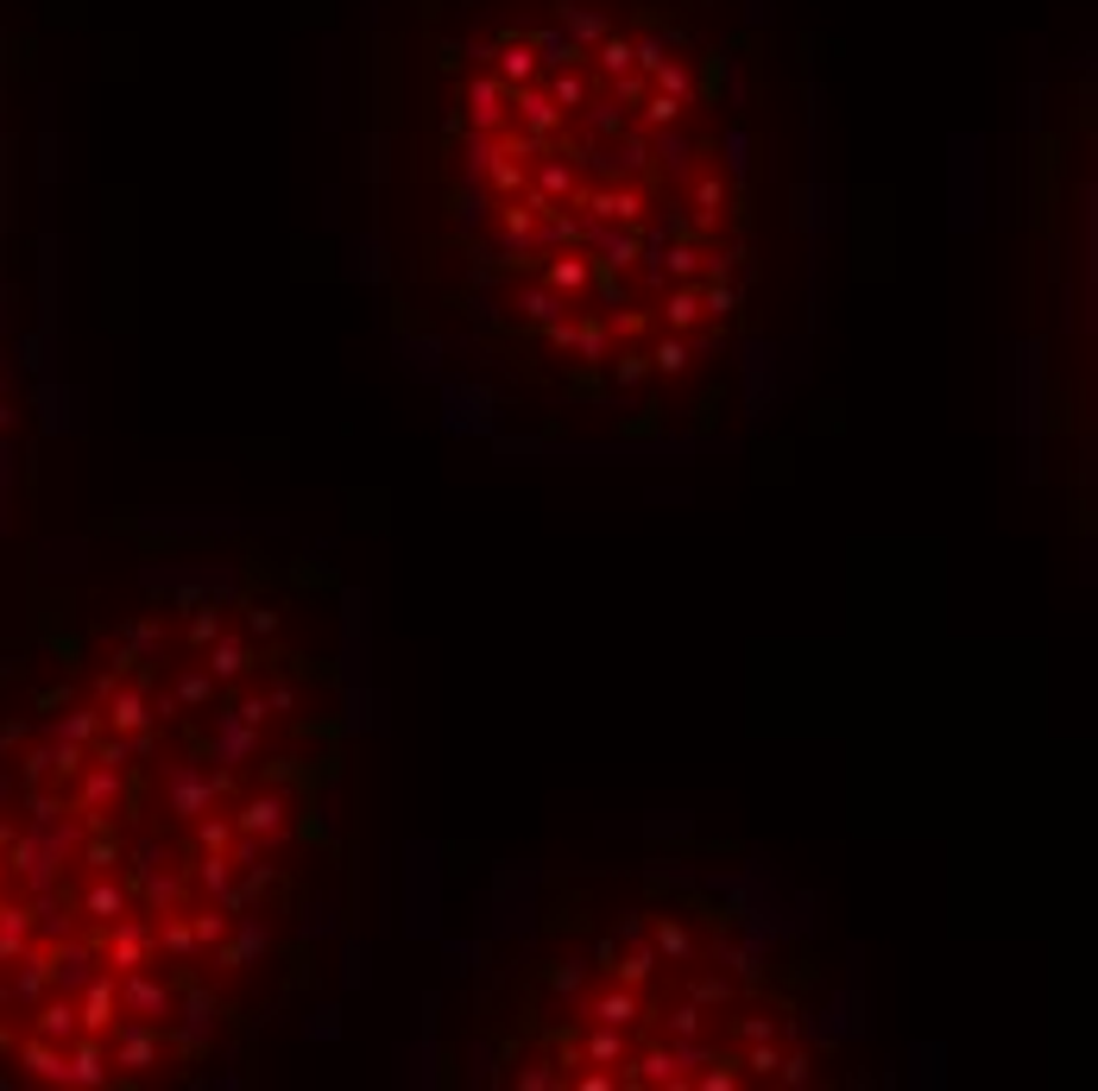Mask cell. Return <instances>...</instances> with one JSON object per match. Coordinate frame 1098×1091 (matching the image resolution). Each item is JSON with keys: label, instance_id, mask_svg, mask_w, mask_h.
I'll use <instances>...</instances> for the list:
<instances>
[{"label": "cell", "instance_id": "6da1fadb", "mask_svg": "<svg viewBox=\"0 0 1098 1091\" xmlns=\"http://www.w3.org/2000/svg\"><path fill=\"white\" fill-rule=\"evenodd\" d=\"M405 934L411 940L442 934V852L430 839L411 845V864H405Z\"/></svg>", "mask_w": 1098, "mask_h": 1091}, {"label": "cell", "instance_id": "7a4b0ae2", "mask_svg": "<svg viewBox=\"0 0 1098 1091\" xmlns=\"http://www.w3.org/2000/svg\"><path fill=\"white\" fill-rule=\"evenodd\" d=\"M221 1015H228V1003H221L209 984H197V972H190L183 984H177V1010H171V1022H164V1041H171V1053L197 1060V1053L216 1041Z\"/></svg>", "mask_w": 1098, "mask_h": 1091}, {"label": "cell", "instance_id": "3957f363", "mask_svg": "<svg viewBox=\"0 0 1098 1091\" xmlns=\"http://www.w3.org/2000/svg\"><path fill=\"white\" fill-rule=\"evenodd\" d=\"M228 795H234V770H216V763H197V758H183V763L164 770V814L183 820V827L197 814H209V808L228 801Z\"/></svg>", "mask_w": 1098, "mask_h": 1091}, {"label": "cell", "instance_id": "277c9868", "mask_svg": "<svg viewBox=\"0 0 1098 1091\" xmlns=\"http://www.w3.org/2000/svg\"><path fill=\"white\" fill-rule=\"evenodd\" d=\"M152 934H158V915H146V909H127V915H114L108 928H96V959H101V972H133V965H152Z\"/></svg>", "mask_w": 1098, "mask_h": 1091}, {"label": "cell", "instance_id": "5b68a950", "mask_svg": "<svg viewBox=\"0 0 1098 1091\" xmlns=\"http://www.w3.org/2000/svg\"><path fill=\"white\" fill-rule=\"evenodd\" d=\"M114 997H120V1015H139V1022H171L177 1010V978L158 972V959L152 965H133V972H120L114 978Z\"/></svg>", "mask_w": 1098, "mask_h": 1091}, {"label": "cell", "instance_id": "8992f818", "mask_svg": "<svg viewBox=\"0 0 1098 1091\" xmlns=\"http://www.w3.org/2000/svg\"><path fill=\"white\" fill-rule=\"evenodd\" d=\"M164 1053H171V1041H164V1029H158V1022L120 1015L114 1029H108V1060H114L120 1072H133V1079L158 1072V1067H164Z\"/></svg>", "mask_w": 1098, "mask_h": 1091}, {"label": "cell", "instance_id": "52a82bcc", "mask_svg": "<svg viewBox=\"0 0 1098 1091\" xmlns=\"http://www.w3.org/2000/svg\"><path fill=\"white\" fill-rule=\"evenodd\" d=\"M1017 404H1022V449H1029V480H1036V454H1041V417H1048V348L1041 341H1022V386H1017Z\"/></svg>", "mask_w": 1098, "mask_h": 1091}, {"label": "cell", "instance_id": "ba28073f", "mask_svg": "<svg viewBox=\"0 0 1098 1091\" xmlns=\"http://www.w3.org/2000/svg\"><path fill=\"white\" fill-rule=\"evenodd\" d=\"M259 751H266V732L247 725L234 707H216V720H209V758H216L221 770H247Z\"/></svg>", "mask_w": 1098, "mask_h": 1091}, {"label": "cell", "instance_id": "9c48e42d", "mask_svg": "<svg viewBox=\"0 0 1098 1091\" xmlns=\"http://www.w3.org/2000/svg\"><path fill=\"white\" fill-rule=\"evenodd\" d=\"M266 947H272V928H266V915L240 909V915L228 921V934H221L216 947H209V953H216L221 972H247V965H253V959L266 953Z\"/></svg>", "mask_w": 1098, "mask_h": 1091}, {"label": "cell", "instance_id": "30bf717a", "mask_svg": "<svg viewBox=\"0 0 1098 1091\" xmlns=\"http://www.w3.org/2000/svg\"><path fill=\"white\" fill-rule=\"evenodd\" d=\"M114 1085V1060H108V1041L101 1034H77L63 1048V1091H108Z\"/></svg>", "mask_w": 1098, "mask_h": 1091}, {"label": "cell", "instance_id": "8fae6325", "mask_svg": "<svg viewBox=\"0 0 1098 1091\" xmlns=\"http://www.w3.org/2000/svg\"><path fill=\"white\" fill-rule=\"evenodd\" d=\"M234 827L240 833H253V839H266V845H278V839L291 833V795H285V789H259V795H247L240 801V814H234Z\"/></svg>", "mask_w": 1098, "mask_h": 1091}, {"label": "cell", "instance_id": "7c38bea8", "mask_svg": "<svg viewBox=\"0 0 1098 1091\" xmlns=\"http://www.w3.org/2000/svg\"><path fill=\"white\" fill-rule=\"evenodd\" d=\"M70 909H77V934H82V921H89V928H108L114 915H127V909H133V883H114V871H101V878L89 883Z\"/></svg>", "mask_w": 1098, "mask_h": 1091}, {"label": "cell", "instance_id": "4fadbf2b", "mask_svg": "<svg viewBox=\"0 0 1098 1091\" xmlns=\"http://www.w3.org/2000/svg\"><path fill=\"white\" fill-rule=\"evenodd\" d=\"M612 1072H619V1085H631V1091H645V1085H682V1079H688L669 1041H663V1048H645V1053H626Z\"/></svg>", "mask_w": 1098, "mask_h": 1091}, {"label": "cell", "instance_id": "5bb4252c", "mask_svg": "<svg viewBox=\"0 0 1098 1091\" xmlns=\"http://www.w3.org/2000/svg\"><path fill=\"white\" fill-rule=\"evenodd\" d=\"M120 1022V997H114V972H96L89 984L77 991V1034H101Z\"/></svg>", "mask_w": 1098, "mask_h": 1091}, {"label": "cell", "instance_id": "9a60e30c", "mask_svg": "<svg viewBox=\"0 0 1098 1091\" xmlns=\"http://www.w3.org/2000/svg\"><path fill=\"white\" fill-rule=\"evenodd\" d=\"M202 669L216 675V688L240 682V675L253 669V643H247V638H228V631H221V638L209 643V650H202Z\"/></svg>", "mask_w": 1098, "mask_h": 1091}, {"label": "cell", "instance_id": "2e32d148", "mask_svg": "<svg viewBox=\"0 0 1098 1091\" xmlns=\"http://www.w3.org/2000/svg\"><path fill=\"white\" fill-rule=\"evenodd\" d=\"M588 1015H593V1022H607V1029H626L631 1034L638 1022H645V997L631 991V984H612V991H600L588 1003Z\"/></svg>", "mask_w": 1098, "mask_h": 1091}, {"label": "cell", "instance_id": "e0dca14e", "mask_svg": "<svg viewBox=\"0 0 1098 1091\" xmlns=\"http://www.w3.org/2000/svg\"><path fill=\"white\" fill-rule=\"evenodd\" d=\"M511 310L525 316L530 329H549V322H562V316H575V297L549 291V284H525V291L511 297Z\"/></svg>", "mask_w": 1098, "mask_h": 1091}, {"label": "cell", "instance_id": "ac0fdd59", "mask_svg": "<svg viewBox=\"0 0 1098 1091\" xmlns=\"http://www.w3.org/2000/svg\"><path fill=\"white\" fill-rule=\"evenodd\" d=\"M133 897L146 902V915H164V909H183V897H190V878H177V871H146V878H133Z\"/></svg>", "mask_w": 1098, "mask_h": 1091}, {"label": "cell", "instance_id": "d6986e66", "mask_svg": "<svg viewBox=\"0 0 1098 1091\" xmlns=\"http://www.w3.org/2000/svg\"><path fill=\"white\" fill-rule=\"evenodd\" d=\"M449 429H480V436H492V391L487 386H449Z\"/></svg>", "mask_w": 1098, "mask_h": 1091}, {"label": "cell", "instance_id": "ffe728a7", "mask_svg": "<svg viewBox=\"0 0 1098 1091\" xmlns=\"http://www.w3.org/2000/svg\"><path fill=\"white\" fill-rule=\"evenodd\" d=\"M449 221H455V234H480V228L492 221L487 183H455L449 190Z\"/></svg>", "mask_w": 1098, "mask_h": 1091}, {"label": "cell", "instance_id": "44dd1931", "mask_svg": "<svg viewBox=\"0 0 1098 1091\" xmlns=\"http://www.w3.org/2000/svg\"><path fill=\"white\" fill-rule=\"evenodd\" d=\"M588 278H593V253H581V247H562V253H549V266H543V284L562 291V297L588 291Z\"/></svg>", "mask_w": 1098, "mask_h": 1091}, {"label": "cell", "instance_id": "7402d4cb", "mask_svg": "<svg viewBox=\"0 0 1098 1091\" xmlns=\"http://www.w3.org/2000/svg\"><path fill=\"white\" fill-rule=\"evenodd\" d=\"M190 883H197L209 902H221L228 890H234V858H228V852H197V864H190Z\"/></svg>", "mask_w": 1098, "mask_h": 1091}, {"label": "cell", "instance_id": "603a6c76", "mask_svg": "<svg viewBox=\"0 0 1098 1091\" xmlns=\"http://www.w3.org/2000/svg\"><path fill=\"white\" fill-rule=\"evenodd\" d=\"M650 947H657V959H669V965L695 959V934H688V921H682V915H657V928H650Z\"/></svg>", "mask_w": 1098, "mask_h": 1091}, {"label": "cell", "instance_id": "cb8c5ba5", "mask_svg": "<svg viewBox=\"0 0 1098 1091\" xmlns=\"http://www.w3.org/2000/svg\"><path fill=\"white\" fill-rule=\"evenodd\" d=\"M626 1053H631L626 1029H607V1022H593V1034L581 1041V1067H619Z\"/></svg>", "mask_w": 1098, "mask_h": 1091}, {"label": "cell", "instance_id": "d4e9b609", "mask_svg": "<svg viewBox=\"0 0 1098 1091\" xmlns=\"http://www.w3.org/2000/svg\"><path fill=\"white\" fill-rule=\"evenodd\" d=\"M569 353L581 360V367H607V353H612V329L600 322V316H588V322H575V341Z\"/></svg>", "mask_w": 1098, "mask_h": 1091}, {"label": "cell", "instance_id": "484cf974", "mask_svg": "<svg viewBox=\"0 0 1098 1091\" xmlns=\"http://www.w3.org/2000/svg\"><path fill=\"white\" fill-rule=\"evenodd\" d=\"M657 965H663V959H657V947H645V940H631V953H619V959H612V978H619V984H631V991H645L650 978H657Z\"/></svg>", "mask_w": 1098, "mask_h": 1091}, {"label": "cell", "instance_id": "4316f807", "mask_svg": "<svg viewBox=\"0 0 1098 1091\" xmlns=\"http://www.w3.org/2000/svg\"><path fill=\"white\" fill-rule=\"evenodd\" d=\"M663 322H669V334H688L701 322V291H695V284H676V291L663 297Z\"/></svg>", "mask_w": 1098, "mask_h": 1091}, {"label": "cell", "instance_id": "83f0119b", "mask_svg": "<svg viewBox=\"0 0 1098 1091\" xmlns=\"http://www.w3.org/2000/svg\"><path fill=\"white\" fill-rule=\"evenodd\" d=\"M221 612H228L221 600H197V605H190V650H209V643L228 631V619H221Z\"/></svg>", "mask_w": 1098, "mask_h": 1091}, {"label": "cell", "instance_id": "f1b7e54d", "mask_svg": "<svg viewBox=\"0 0 1098 1091\" xmlns=\"http://www.w3.org/2000/svg\"><path fill=\"white\" fill-rule=\"evenodd\" d=\"M171 694H177V707H216V675H209L202 663H190L171 682Z\"/></svg>", "mask_w": 1098, "mask_h": 1091}, {"label": "cell", "instance_id": "f546056e", "mask_svg": "<svg viewBox=\"0 0 1098 1091\" xmlns=\"http://www.w3.org/2000/svg\"><path fill=\"white\" fill-rule=\"evenodd\" d=\"M190 827H197V852H228V845H234V833H240L234 814H216V808H209V814H197Z\"/></svg>", "mask_w": 1098, "mask_h": 1091}, {"label": "cell", "instance_id": "4dcf8cb0", "mask_svg": "<svg viewBox=\"0 0 1098 1091\" xmlns=\"http://www.w3.org/2000/svg\"><path fill=\"white\" fill-rule=\"evenodd\" d=\"M120 643H133V650H139V657H146V663H158L152 650H158V643H164V612H146V619H127V631H120Z\"/></svg>", "mask_w": 1098, "mask_h": 1091}, {"label": "cell", "instance_id": "1f68e13d", "mask_svg": "<svg viewBox=\"0 0 1098 1091\" xmlns=\"http://www.w3.org/2000/svg\"><path fill=\"white\" fill-rule=\"evenodd\" d=\"M688 360H695V348H688L682 334H663L657 348H650V372H663V379H676V372H688Z\"/></svg>", "mask_w": 1098, "mask_h": 1091}, {"label": "cell", "instance_id": "d6a6232c", "mask_svg": "<svg viewBox=\"0 0 1098 1091\" xmlns=\"http://www.w3.org/2000/svg\"><path fill=\"white\" fill-rule=\"evenodd\" d=\"M777 1060H783L777 1041H739V1072H746V1079H770Z\"/></svg>", "mask_w": 1098, "mask_h": 1091}, {"label": "cell", "instance_id": "836d02e7", "mask_svg": "<svg viewBox=\"0 0 1098 1091\" xmlns=\"http://www.w3.org/2000/svg\"><path fill=\"white\" fill-rule=\"evenodd\" d=\"M732 310H739V284H732V278H707V284H701V316L726 322Z\"/></svg>", "mask_w": 1098, "mask_h": 1091}, {"label": "cell", "instance_id": "e575fe53", "mask_svg": "<svg viewBox=\"0 0 1098 1091\" xmlns=\"http://www.w3.org/2000/svg\"><path fill=\"white\" fill-rule=\"evenodd\" d=\"M511 1079H518V1091H562V1085H569L556 1060H525V1067L511 1072Z\"/></svg>", "mask_w": 1098, "mask_h": 1091}, {"label": "cell", "instance_id": "d590c367", "mask_svg": "<svg viewBox=\"0 0 1098 1091\" xmlns=\"http://www.w3.org/2000/svg\"><path fill=\"white\" fill-rule=\"evenodd\" d=\"M240 871H247V878H240L234 890H240V902H247V909H253L259 897H272V883H278V864H266V858H253V864H240Z\"/></svg>", "mask_w": 1098, "mask_h": 1091}, {"label": "cell", "instance_id": "8d00e7d4", "mask_svg": "<svg viewBox=\"0 0 1098 1091\" xmlns=\"http://www.w3.org/2000/svg\"><path fill=\"white\" fill-rule=\"evenodd\" d=\"M770 1079H777V1085H789V1091L815 1085V1053H808V1048L783 1053V1060H777V1072H770Z\"/></svg>", "mask_w": 1098, "mask_h": 1091}, {"label": "cell", "instance_id": "74e56055", "mask_svg": "<svg viewBox=\"0 0 1098 1091\" xmlns=\"http://www.w3.org/2000/svg\"><path fill=\"white\" fill-rule=\"evenodd\" d=\"M588 972H593L588 959H556V965H549V991H556V997H581Z\"/></svg>", "mask_w": 1098, "mask_h": 1091}, {"label": "cell", "instance_id": "f35d334b", "mask_svg": "<svg viewBox=\"0 0 1098 1091\" xmlns=\"http://www.w3.org/2000/svg\"><path fill=\"white\" fill-rule=\"evenodd\" d=\"M657 266H663V272H676V278H695V272H701V247H695V240H669L663 253H657Z\"/></svg>", "mask_w": 1098, "mask_h": 1091}, {"label": "cell", "instance_id": "ab89813d", "mask_svg": "<svg viewBox=\"0 0 1098 1091\" xmlns=\"http://www.w3.org/2000/svg\"><path fill=\"white\" fill-rule=\"evenodd\" d=\"M228 921H234V915H228V909H216V902H209V909H190V928H197V947H202V953H209L221 934H228Z\"/></svg>", "mask_w": 1098, "mask_h": 1091}, {"label": "cell", "instance_id": "60d3db41", "mask_svg": "<svg viewBox=\"0 0 1098 1091\" xmlns=\"http://www.w3.org/2000/svg\"><path fill=\"white\" fill-rule=\"evenodd\" d=\"M607 367H612V379H619V386H638V379L650 372V353L645 348H619V353H607Z\"/></svg>", "mask_w": 1098, "mask_h": 1091}, {"label": "cell", "instance_id": "b9f144b4", "mask_svg": "<svg viewBox=\"0 0 1098 1091\" xmlns=\"http://www.w3.org/2000/svg\"><path fill=\"white\" fill-rule=\"evenodd\" d=\"M688 997H695L701 1010H726V1003H732V984H726L720 972H701L695 984H688Z\"/></svg>", "mask_w": 1098, "mask_h": 1091}, {"label": "cell", "instance_id": "7bdbcfd3", "mask_svg": "<svg viewBox=\"0 0 1098 1091\" xmlns=\"http://www.w3.org/2000/svg\"><path fill=\"white\" fill-rule=\"evenodd\" d=\"M701 1029H707V1010L695 1003V997L669 1010V1041H688V1034H701Z\"/></svg>", "mask_w": 1098, "mask_h": 1091}, {"label": "cell", "instance_id": "ee69618b", "mask_svg": "<svg viewBox=\"0 0 1098 1091\" xmlns=\"http://www.w3.org/2000/svg\"><path fill=\"white\" fill-rule=\"evenodd\" d=\"M588 284H593V297H600L607 310H626V278H619V272H607V266H593V278H588Z\"/></svg>", "mask_w": 1098, "mask_h": 1091}, {"label": "cell", "instance_id": "f6af8a7d", "mask_svg": "<svg viewBox=\"0 0 1098 1091\" xmlns=\"http://www.w3.org/2000/svg\"><path fill=\"white\" fill-rule=\"evenodd\" d=\"M303 1034H310V1041H341V1010H335V1003H322V1010H310V1022H303Z\"/></svg>", "mask_w": 1098, "mask_h": 1091}, {"label": "cell", "instance_id": "bcb514c9", "mask_svg": "<svg viewBox=\"0 0 1098 1091\" xmlns=\"http://www.w3.org/2000/svg\"><path fill=\"white\" fill-rule=\"evenodd\" d=\"M941 1060H947V1053L935 1048V1041H928V1048H916V1085H928V1091L941 1085V1079H947V1072H941Z\"/></svg>", "mask_w": 1098, "mask_h": 1091}, {"label": "cell", "instance_id": "7dc6e473", "mask_svg": "<svg viewBox=\"0 0 1098 1091\" xmlns=\"http://www.w3.org/2000/svg\"><path fill=\"white\" fill-rule=\"evenodd\" d=\"M449 959H455V972H480L487 965V940H449Z\"/></svg>", "mask_w": 1098, "mask_h": 1091}, {"label": "cell", "instance_id": "c3c4849f", "mask_svg": "<svg viewBox=\"0 0 1098 1091\" xmlns=\"http://www.w3.org/2000/svg\"><path fill=\"white\" fill-rule=\"evenodd\" d=\"M360 278H367V284H379V278H386V247H379V234L360 240Z\"/></svg>", "mask_w": 1098, "mask_h": 1091}, {"label": "cell", "instance_id": "681fc988", "mask_svg": "<svg viewBox=\"0 0 1098 1091\" xmlns=\"http://www.w3.org/2000/svg\"><path fill=\"white\" fill-rule=\"evenodd\" d=\"M436 360H442V341H430V334H423V341H411V367L423 372V379H436Z\"/></svg>", "mask_w": 1098, "mask_h": 1091}, {"label": "cell", "instance_id": "f907efd6", "mask_svg": "<svg viewBox=\"0 0 1098 1091\" xmlns=\"http://www.w3.org/2000/svg\"><path fill=\"white\" fill-rule=\"evenodd\" d=\"M732 1034H739V1041H770V1034H777V1022H770V1015H739V1022H732Z\"/></svg>", "mask_w": 1098, "mask_h": 1091}, {"label": "cell", "instance_id": "816d5d0a", "mask_svg": "<svg viewBox=\"0 0 1098 1091\" xmlns=\"http://www.w3.org/2000/svg\"><path fill=\"white\" fill-rule=\"evenodd\" d=\"M645 322H650L645 310H607V329L612 334H645Z\"/></svg>", "mask_w": 1098, "mask_h": 1091}, {"label": "cell", "instance_id": "f5cc1de1", "mask_svg": "<svg viewBox=\"0 0 1098 1091\" xmlns=\"http://www.w3.org/2000/svg\"><path fill=\"white\" fill-rule=\"evenodd\" d=\"M247 631L253 638H278V612L272 605H247Z\"/></svg>", "mask_w": 1098, "mask_h": 1091}, {"label": "cell", "instance_id": "db71d44e", "mask_svg": "<svg viewBox=\"0 0 1098 1091\" xmlns=\"http://www.w3.org/2000/svg\"><path fill=\"white\" fill-rule=\"evenodd\" d=\"M234 713H240L247 725H259V732H266V720H272V707H266V694H253V701H240Z\"/></svg>", "mask_w": 1098, "mask_h": 1091}, {"label": "cell", "instance_id": "11a10c76", "mask_svg": "<svg viewBox=\"0 0 1098 1091\" xmlns=\"http://www.w3.org/2000/svg\"><path fill=\"white\" fill-rule=\"evenodd\" d=\"M266 707H272V713H291V707H297V688H291V682H272V688H266Z\"/></svg>", "mask_w": 1098, "mask_h": 1091}, {"label": "cell", "instance_id": "9f6ffc18", "mask_svg": "<svg viewBox=\"0 0 1098 1091\" xmlns=\"http://www.w3.org/2000/svg\"><path fill=\"white\" fill-rule=\"evenodd\" d=\"M575 1085H581V1091H612V1085H619V1072H581V1067H575Z\"/></svg>", "mask_w": 1098, "mask_h": 1091}, {"label": "cell", "instance_id": "6f0895ef", "mask_svg": "<svg viewBox=\"0 0 1098 1091\" xmlns=\"http://www.w3.org/2000/svg\"><path fill=\"white\" fill-rule=\"evenodd\" d=\"M612 959H619V934H600V940H593V965H600V972H612Z\"/></svg>", "mask_w": 1098, "mask_h": 1091}, {"label": "cell", "instance_id": "680465c9", "mask_svg": "<svg viewBox=\"0 0 1098 1091\" xmlns=\"http://www.w3.org/2000/svg\"><path fill=\"white\" fill-rule=\"evenodd\" d=\"M303 934H335V909L322 902V909H310V921H303Z\"/></svg>", "mask_w": 1098, "mask_h": 1091}, {"label": "cell", "instance_id": "91938a15", "mask_svg": "<svg viewBox=\"0 0 1098 1091\" xmlns=\"http://www.w3.org/2000/svg\"><path fill=\"white\" fill-rule=\"evenodd\" d=\"M367 707H373V701H367V694H360V688H348V725H353V732H360V725H367Z\"/></svg>", "mask_w": 1098, "mask_h": 1091}, {"label": "cell", "instance_id": "94428289", "mask_svg": "<svg viewBox=\"0 0 1098 1091\" xmlns=\"http://www.w3.org/2000/svg\"><path fill=\"white\" fill-rule=\"evenodd\" d=\"M341 978H348V984H367V972H360V940H348V965H341Z\"/></svg>", "mask_w": 1098, "mask_h": 1091}]
</instances>
